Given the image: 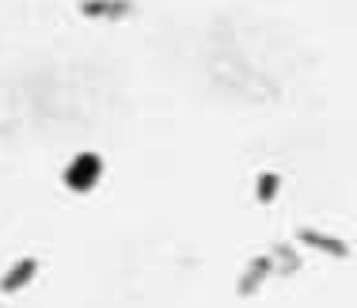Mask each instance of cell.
<instances>
[{
	"label": "cell",
	"instance_id": "obj_1",
	"mask_svg": "<svg viewBox=\"0 0 357 308\" xmlns=\"http://www.w3.org/2000/svg\"><path fill=\"white\" fill-rule=\"evenodd\" d=\"M99 175H103V156H99V152H80V156L65 168V186L76 194H88L91 186L99 183Z\"/></svg>",
	"mask_w": 357,
	"mask_h": 308
},
{
	"label": "cell",
	"instance_id": "obj_7",
	"mask_svg": "<svg viewBox=\"0 0 357 308\" xmlns=\"http://www.w3.org/2000/svg\"><path fill=\"white\" fill-rule=\"evenodd\" d=\"M278 259L285 263V274H293V270H296V255H293V247H278Z\"/></svg>",
	"mask_w": 357,
	"mask_h": 308
},
{
	"label": "cell",
	"instance_id": "obj_4",
	"mask_svg": "<svg viewBox=\"0 0 357 308\" xmlns=\"http://www.w3.org/2000/svg\"><path fill=\"white\" fill-rule=\"evenodd\" d=\"M35 274H38V263L35 259H20L12 270L4 274V278H0V289H4V293H15V289H23L31 278H35Z\"/></svg>",
	"mask_w": 357,
	"mask_h": 308
},
{
	"label": "cell",
	"instance_id": "obj_5",
	"mask_svg": "<svg viewBox=\"0 0 357 308\" xmlns=\"http://www.w3.org/2000/svg\"><path fill=\"white\" fill-rule=\"evenodd\" d=\"M270 270H274V259H251V267H248V274L240 278V297H248V293H255V289L262 286V281L270 278Z\"/></svg>",
	"mask_w": 357,
	"mask_h": 308
},
{
	"label": "cell",
	"instance_id": "obj_3",
	"mask_svg": "<svg viewBox=\"0 0 357 308\" xmlns=\"http://www.w3.org/2000/svg\"><path fill=\"white\" fill-rule=\"evenodd\" d=\"M130 12V0H80V15H88V20H122Z\"/></svg>",
	"mask_w": 357,
	"mask_h": 308
},
{
	"label": "cell",
	"instance_id": "obj_2",
	"mask_svg": "<svg viewBox=\"0 0 357 308\" xmlns=\"http://www.w3.org/2000/svg\"><path fill=\"white\" fill-rule=\"evenodd\" d=\"M296 240H301V244H308V247H316V251H323V255H338V259H346V255H350V244H346V240L327 236V233H319V228H301Z\"/></svg>",
	"mask_w": 357,
	"mask_h": 308
},
{
	"label": "cell",
	"instance_id": "obj_6",
	"mask_svg": "<svg viewBox=\"0 0 357 308\" xmlns=\"http://www.w3.org/2000/svg\"><path fill=\"white\" fill-rule=\"evenodd\" d=\"M274 194H278V175L274 171H262L259 175V202H274Z\"/></svg>",
	"mask_w": 357,
	"mask_h": 308
}]
</instances>
